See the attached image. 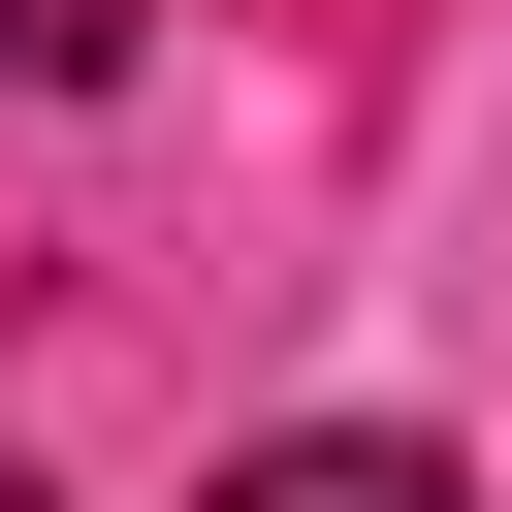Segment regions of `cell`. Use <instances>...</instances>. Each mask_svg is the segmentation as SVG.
<instances>
[{
	"mask_svg": "<svg viewBox=\"0 0 512 512\" xmlns=\"http://www.w3.org/2000/svg\"><path fill=\"white\" fill-rule=\"evenodd\" d=\"M192 512H480V480H448L416 416H288V448H224Z\"/></svg>",
	"mask_w": 512,
	"mask_h": 512,
	"instance_id": "cell-1",
	"label": "cell"
},
{
	"mask_svg": "<svg viewBox=\"0 0 512 512\" xmlns=\"http://www.w3.org/2000/svg\"><path fill=\"white\" fill-rule=\"evenodd\" d=\"M0 64H32V96H96V64H128V0H0Z\"/></svg>",
	"mask_w": 512,
	"mask_h": 512,
	"instance_id": "cell-2",
	"label": "cell"
}]
</instances>
